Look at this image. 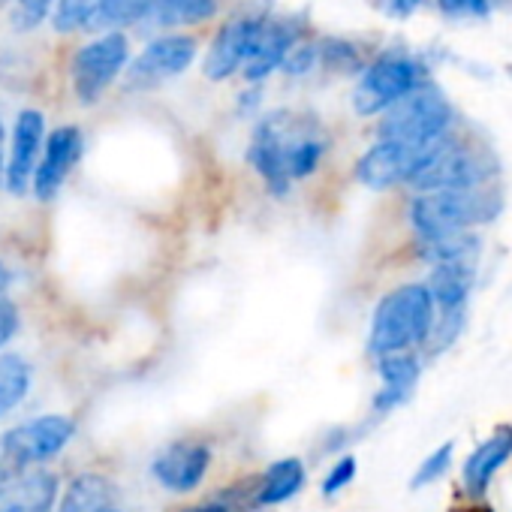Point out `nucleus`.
I'll list each match as a JSON object with an SVG mask.
<instances>
[{
    "label": "nucleus",
    "instance_id": "obj_1",
    "mask_svg": "<svg viewBox=\"0 0 512 512\" xmlns=\"http://www.w3.org/2000/svg\"><path fill=\"white\" fill-rule=\"evenodd\" d=\"M503 211V196L494 184L473 187V190H437V193H416L407 208L410 229L416 241L449 238L473 232L497 220Z\"/></svg>",
    "mask_w": 512,
    "mask_h": 512
},
{
    "label": "nucleus",
    "instance_id": "obj_2",
    "mask_svg": "<svg viewBox=\"0 0 512 512\" xmlns=\"http://www.w3.org/2000/svg\"><path fill=\"white\" fill-rule=\"evenodd\" d=\"M434 326V302L425 284H404L386 293L371 317L368 353L374 359L389 353H416L425 347Z\"/></svg>",
    "mask_w": 512,
    "mask_h": 512
},
{
    "label": "nucleus",
    "instance_id": "obj_3",
    "mask_svg": "<svg viewBox=\"0 0 512 512\" xmlns=\"http://www.w3.org/2000/svg\"><path fill=\"white\" fill-rule=\"evenodd\" d=\"M494 175H497V160L491 151L449 133L446 139L428 148L425 160L410 178V187L416 193L473 190V187L491 184Z\"/></svg>",
    "mask_w": 512,
    "mask_h": 512
},
{
    "label": "nucleus",
    "instance_id": "obj_4",
    "mask_svg": "<svg viewBox=\"0 0 512 512\" xmlns=\"http://www.w3.org/2000/svg\"><path fill=\"white\" fill-rule=\"evenodd\" d=\"M425 85L431 82L422 58L407 49H386L359 73V82L353 88V109L362 118H377Z\"/></svg>",
    "mask_w": 512,
    "mask_h": 512
},
{
    "label": "nucleus",
    "instance_id": "obj_5",
    "mask_svg": "<svg viewBox=\"0 0 512 512\" xmlns=\"http://www.w3.org/2000/svg\"><path fill=\"white\" fill-rule=\"evenodd\" d=\"M452 118V103L443 97V91L425 85L380 115L377 139L401 142L410 148H431L452 133Z\"/></svg>",
    "mask_w": 512,
    "mask_h": 512
},
{
    "label": "nucleus",
    "instance_id": "obj_6",
    "mask_svg": "<svg viewBox=\"0 0 512 512\" xmlns=\"http://www.w3.org/2000/svg\"><path fill=\"white\" fill-rule=\"evenodd\" d=\"M73 437H76V422L64 413H43L10 428L0 437V482L58 458Z\"/></svg>",
    "mask_w": 512,
    "mask_h": 512
},
{
    "label": "nucleus",
    "instance_id": "obj_7",
    "mask_svg": "<svg viewBox=\"0 0 512 512\" xmlns=\"http://www.w3.org/2000/svg\"><path fill=\"white\" fill-rule=\"evenodd\" d=\"M130 64V37L127 31L97 34L85 46H79L70 58V85L73 97L82 106H94L106 97V91L124 76Z\"/></svg>",
    "mask_w": 512,
    "mask_h": 512
},
{
    "label": "nucleus",
    "instance_id": "obj_8",
    "mask_svg": "<svg viewBox=\"0 0 512 512\" xmlns=\"http://www.w3.org/2000/svg\"><path fill=\"white\" fill-rule=\"evenodd\" d=\"M199 55V43L190 34H160L124 70L127 91H157L160 85L184 76Z\"/></svg>",
    "mask_w": 512,
    "mask_h": 512
},
{
    "label": "nucleus",
    "instance_id": "obj_9",
    "mask_svg": "<svg viewBox=\"0 0 512 512\" xmlns=\"http://www.w3.org/2000/svg\"><path fill=\"white\" fill-rule=\"evenodd\" d=\"M266 16H232L220 25L208 52L202 58V73L208 82H226L241 73L247 58L256 49V40L263 34Z\"/></svg>",
    "mask_w": 512,
    "mask_h": 512
},
{
    "label": "nucleus",
    "instance_id": "obj_10",
    "mask_svg": "<svg viewBox=\"0 0 512 512\" xmlns=\"http://www.w3.org/2000/svg\"><path fill=\"white\" fill-rule=\"evenodd\" d=\"M208 470H211V449L205 440H196V437L166 443L151 461L154 479L172 494L196 491L205 482Z\"/></svg>",
    "mask_w": 512,
    "mask_h": 512
},
{
    "label": "nucleus",
    "instance_id": "obj_11",
    "mask_svg": "<svg viewBox=\"0 0 512 512\" xmlns=\"http://www.w3.org/2000/svg\"><path fill=\"white\" fill-rule=\"evenodd\" d=\"M247 163L263 178L272 196L284 199L293 190V181L287 175V160H284V109L263 115L260 124L253 127V136L247 145Z\"/></svg>",
    "mask_w": 512,
    "mask_h": 512
},
{
    "label": "nucleus",
    "instance_id": "obj_12",
    "mask_svg": "<svg viewBox=\"0 0 512 512\" xmlns=\"http://www.w3.org/2000/svg\"><path fill=\"white\" fill-rule=\"evenodd\" d=\"M82 148H85V139L76 124H61L52 133H46V145H43V154L31 181V190L40 202H49L58 196L64 181L76 169Z\"/></svg>",
    "mask_w": 512,
    "mask_h": 512
},
{
    "label": "nucleus",
    "instance_id": "obj_13",
    "mask_svg": "<svg viewBox=\"0 0 512 512\" xmlns=\"http://www.w3.org/2000/svg\"><path fill=\"white\" fill-rule=\"evenodd\" d=\"M428 148H410L401 142H383L377 139L359 160H356V178L368 190H392L398 184H410L413 172L425 160Z\"/></svg>",
    "mask_w": 512,
    "mask_h": 512
},
{
    "label": "nucleus",
    "instance_id": "obj_14",
    "mask_svg": "<svg viewBox=\"0 0 512 512\" xmlns=\"http://www.w3.org/2000/svg\"><path fill=\"white\" fill-rule=\"evenodd\" d=\"M46 115L40 109H22L16 124H13V142H10V160H7V169H4V184L10 193L16 196H25L31 181H34V172H37V163H40V154H43V145H46Z\"/></svg>",
    "mask_w": 512,
    "mask_h": 512
},
{
    "label": "nucleus",
    "instance_id": "obj_15",
    "mask_svg": "<svg viewBox=\"0 0 512 512\" xmlns=\"http://www.w3.org/2000/svg\"><path fill=\"white\" fill-rule=\"evenodd\" d=\"M305 40V25L290 16H266L263 34L256 40L253 55L241 67V79L247 85H263L272 73H278L293 52V46Z\"/></svg>",
    "mask_w": 512,
    "mask_h": 512
},
{
    "label": "nucleus",
    "instance_id": "obj_16",
    "mask_svg": "<svg viewBox=\"0 0 512 512\" xmlns=\"http://www.w3.org/2000/svg\"><path fill=\"white\" fill-rule=\"evenodd\" d=\"M380 389L371 401L374 416H389L401 404H407L422 377V356L419 353H389L377 359Z\"/></svg>",
    "mask_w": 512,
    "mask_h": 512
},
{
    "label": "nucleus",
    "instance_id": "obj_17",
    "mask_svg": "<svg viewBox=\"0 0 512 512\" xmlns=\"http://www.w3.org/2000/svg\"><path fill=\"white\" fill-rule=\"evenodd\" d=\"M58 503V476L46 467L22 470L0 485V512H52Z\"/></svg>",
    "mask_w": 512,
    "mask_h": 512
},
{
    "label": "nucleus",
    "instance_id": "obj_18",
    "mask_svg": "<svg viewBox=\"0 0 512 512\" xmlns=\"http://www.w3.org/2000/svg\"><path fill=\"white\" fill-rule=\"evenodd\" d=\"M512 458V425H500L488 440H482L467 458H464V467H461V485H464V494L479 500L488 494L491 488V479L494 473Z\"/></svg>",
    "mask_w": 512,
    "mask_h": 512
},
{
    "label": "nucleus",
    "instance_id": "obj_19",
    "mask_svg": "<svg viewBox=\"0 0 512 512\" xmlns=\"http://www.w3.org/2000/svg\"><path fill=\"white\" fill-rule=\"evenodd\" d=\"M425 287L431 293V302H434L437 314L467 311L470 293L476 287V260L434 266L428 281H425Z\"/></svg>",
    "mask_w": 512,
    "mask_h": 512
},
{
    "label": "nucleus",
    "instance_id": "obj_20",
    "mask_svg": "<svg viewBox=\"0 0 512 512\" xmlns=\"http://www.w3.org/2000/svg\"><path fill=\"white\" fill-rule=\"evenodd\" d=\"M220 0H154L139 28H154L163 34H181L187 28L205 25L217 16Z\"/></svg>",
    "mask_w": 512,
    "mask_h": 512
},
{
    "label": "nucleus",
    "instance_id": "obj_21",
    "mask_svg": "<svg viewBox=\"0 0 512 512\" xmlns=\"http://www.w3.org/2000/svg\"><path fill=\"white\" fill-rule=\"evenodd\" d=\"M308 482V470L302 458H278L266 467V473L253 482V506H278L293 500Z\"/></svg>",
    "mask_w": 512,
    "mask_h": 512
},
{
    "label": "nucleus",
    "instance_id": "obj_22",
    "mask_svg": "<svg viewBox=\"0 0 512 512\" xmlns=\"http://www.w3.org/2000/svg\"><path fill=\"white\" fill-rule=\"evenodd\" d=\"M109 506H118L115 485L100 473H79L67 485L58 512H103Z\"/></svg>",
    "mask_w": 512,
    "mask_h": 512
},
{
    "label": "nucleus",
    "instance_id": "obj_23",
    "mask_svg": "<svg viewBox=\"0 0 512 512\" xmlns=\"http://www.w3.org/2000/svg\"><path fill=\"white\" fill-rule=\"evenodd\" d=\"M154 7V0H100L97 16L91 22L88 34H112V31H127L139 28Z\"/></svg>",
    "mask_w": 512,
    "mask_h": 512
},
{
    "label": "nucleus",
    "instance_id": "obj_24",
    "mask_svg": "<svg viewBox=\"0 0 512 512\" xmlns=\"http://www.w3.org/2000/svg\"><path fill=\"white\" fill-rule=\"evenodd\" d=\"M419 260H425L431 269L446 266V263H464V260H479V235L464 232V235H449V238H431V241H416Z\"/></svg>",
    "mask_w": 512,
    "mask_h": 512
},
{
    "label": "nucleus",
    "instance_id": "obj_25",
    "mask_svg": "<svg viewBox=\"0 0 512 512\" xmlns=\"http://www.w3.org/2000/svg\"><path fill=\"white\" fill-rule=\"evenodd\" d=\"M31 380L34 371L19 353H0V419L28 398Z\"/></svg>",
    "mask_w": 512,
    "mask_h": 512
},
{
    "label": "nucleus",
    "instance_id": "obj_26",
    "mask_svg": "<svg viewBox=\"0 0 512 512\" xmlns=\"http://www.w3.org/2000/svg\"><path fill=\"white\" fill-rule=\"evenodd\" d=\"M97 7H100V0H55L52 16H49L52 31L64 34V37L88 34L91 22L97 16Z\"/></svg>",
    "mask_w": 512,
    "mask_h": 512
},
{
    "label": "nucleus",
    "instance_id": "obj_27",
    "mask_svg": "<svg viewBox=\"0 0 512 512\" xmlns=\"http://www.w3.org/2000/svg\"><path fill=\"white\" fill-rule=\"evenodd\" d=\"M317 49H320V67H326L332 73H362L365 70L362 49L353 40L323 37V40H317Z\"/></svg>",
    "mask_w": 512,
    "mask_h": 512
},
{
    "label": "nucleus",
    "instance_id": "obj_28",
    "mask_svg": "<svg viewBox=\"0 0 512 512\" xmlns=\"http://www.w3.org/2000/svg\"><path fill=\"white\" fill-rule=\"evenodd\" d=\"M452 458H455V443H440L431 455H425V458L419 461V467H416V473H413V479H410V488L419 491V488H428V485L440 482V479L449 473Z\"/></svg>",
    "mask_w": 512,
    "mask_h": 512
},
{
    "label": "nucleus",
    "instance_id": "obj_29",
    "mask_svg": "<svg viewBox=\"0 0 512 512\" xmlns=\"http://www.w3.org/2000/svg\"><path fill=\"white\" fill-rule=\"evenodd\" d=\"M55 0H13V13L10 22L16 31H34L43 22H49Z\"/></svg>",
    "mask_w": 512,
    "mask_h": 512
},
{
    "label": "nucleus",
    "instance_id": "obj_30",
    "mask_svg": "<svg viewBox=\"0 0 512 512\" xmlns=\"http://www.w3.org/2000/svg\"><path fill=\"white\" fill-rule=\"evenodd\" d=\"M244 506H253V485L244 491V488H226L223 494L205 500V503H196V506H184L178 512H244Z\"/></svg>",
    "mask_w": 512,
    "mask_h": 512
},
{
    "label": "nucleus",
    "instance_id": "obj_31",
    "mask_svg": "<svg viewBox=\"0 0 512 512\" xmlns=\"http://www.w3.org/2000/svg\"><path fill=\"white\" fill-rule=\"evenodd\" d=\"M320 67V49H317V40H299L296 46H293V52L287 55V61H284V67H281V73H287V76H308V73H314Z\"/></svg>",
    "mask_w": 512,
    "mask_h": 512
},
{
    "label": "nucleus",
    "instance_id": "obj_32",
    "mask_svg": "<svg viewBox=\"0 0 512 512\" xmlns=\"http://www.w3.org/2000/svg\"><path fill=\"white\" fill-rule=\"evenodd\" d=\"M356 473H359L356 458H353V455H338V458H335V464L329 467V473L323 476V497H335V494H341L347 485H353Z\"/></svg>",
    "mask_w": 512,
    "mask_h": 512
},
{
    "label": "nucleus",
    "instance_id": "obj_33",
    "mask_svg": "<svg viewBox=\"0 0 512 512\" xmlns=\"http://www.w3.org/2000/svg\"><path fill=\"white\" fill-rule=\"evenodd\" d=\"M434 4L449 19H485L494 10L488 0H434Z\"/></svg>",
    "mask_w": 512,
    "mask_h": 512
},
{
    "label": "nucleus",
    "instance_id": "obj_34",
    "mask_svg": "<svg viewBox=\"0 0 512 512\" xmlns=\"http://www.w3.org/2000/svg\"><path fill=\"white\" fill-rule=\"evenodd\" d=\"M19 308L13 305V299L0 296V353H4V347L16 338L19 332Z\"/></svg>",
    "mask_w": 512,
    "mask_h": 512
},
{
    "label": "nucleus",
    "instance_id": "obj_35",
    "mask_svg": "<svg viewBox=\"0 0 512 512\" xmlns=\"http://www.w3.org/2000/svg\"><path fill=\"white\" fill-rule=\"evenodd\" d=\"M263 106V85H247L238 94V115H253Z\"/></svg>",
    "mask_w": 512,
    "mask_h": 512
},
{
    "label": "nucleus",
    "instance_id": "obj_36",
    "mask_svg": "<svg viewBox=\"0 0 512 512\" xmlns=\"http://www.w3.org/2000/svg\"><path fill=\"white\" fill-rule=\"evenodd\" d=\"M383 4H386V10H389L395 19H407V16L422 4V0H383Z\"/></svg>",
    "mask_w": 512,
    "mask_h": 512
},
{
    "label": "nucleus",
    "instance_id": "obj_37",
    "mask_svg": "<svg viewBox=\"0 0 512 512\" xmlns=\"http://www.w3.org/2000/svg\"><path fill=\"white\" fill-rule=\"evenodd\" d=\"M4 145H7V127L0 121V184H4Z\"/></svg>",
    "mask_w": 512,
    "mask_h": 512
},
{
    "label": "nucleus",
    "instance_id": "obj_38",
    "mask_svg": "<svg viewBox=\"0 0 512 512\" xmlns=\"http://www.w3.org/2000/svg\"><path fill=\"white\" fill-rule=\"evenodd\" d=\"M7 290H10V269L0 263V296H7Z\"/></svg>",
    "mask_w": 512,
    "mask_h": 512
},
{
    "label": "nucleus",
    "instance_id": "obj_39",
    "mask_svg": "<svg viewBox=\"0 0 512 512\" xmlns=\"http://www.w3.org/2000/svg\"><path fill=\"white\" fill-rule=\"evenodd\" d=\"M103 512H121L118 506H109V509H103Z\"/></svg>",
    "mask_w": 512,
    "mask_h": 512
},
{
    "label": "nucleus",
    "instance_id": "obj_40",
    "mask_svg": "<svg viewBox=\"0 0 512 512\" xmlns=\"http://www.w3.org/2000/svg\"><path fill=\"white\" fill-rule=\"evenodd\" d=\"M7 4H13V0H0V7H7Z\"/></svg>",
    "mask_w": 512,
    "mask_h": 512
},
{
    "label": "nucleus",
    "instance_id": "obj_41",
    "mask_svg": "<svg viewBox=\"0 0 512 512\" xmlns=\"http://www.w3.org/2000/svg\"><path fill=\"white\" fill-rule=\"evenodd\" d=\"M488 4H491V7H494V4H497V0H488Z\"/></svg>",
    "mask_w": 512,
    "mask_h": 512
},
{
    "label": "nucleus",
    "instance_id": "obj_42",
    "mask_svg": "<svg viewBox=\"0 0 512 512\" xmlns=\"http://www.w3.org/2000/svg\"><path fill=\"white\" fill-rule=\"evenodd\" d=\"M509 79H512V67H509Z\"/></svg>",
    "mask_w": 512,
    "mask_h": 512
},
{
    "label": "nucleus",
    "instance_id": "obj_43",
    "mask_svg": "<svg viewBox=\"0 0 512 512\" xmlns=\"http://www.w3.org/2000/svg\"><path fill=\"white\" fill-rule=\"evenodd\" d=\"M0 485H4V482H0Z\"/></svg>",
    "mask_w": 512,
    "mask_h": 512
}]
</instances>
